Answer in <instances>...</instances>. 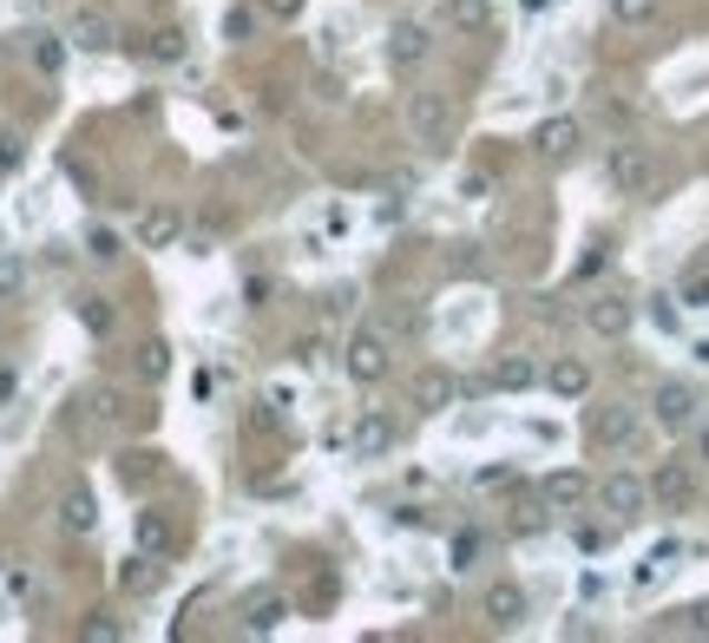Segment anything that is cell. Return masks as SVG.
Masks as SVG:
<instances>
[{"instance_id":"obj_30","label":"cell","mask_w":709,"mask_h":643,"mask_svg":"<svg viewBox=\"0 0 709 643\" xmlns=\"http://www.w3.org/2000/svg\"><path fill=\"white\" fill-rule=\"evenodd\" d=\"M611 20L618 27H650L657 20V0H611Z\"/></svg>"},{"instance_id":"obj_2","label":"cell","mask_w":709,"mask_h":643,"mask_svg":"<svg viewBox=\"0 0 709 643\" xmlns=\"http://www.w3.org/2000/svg\"><path fill=\"white\" fill-rule=\"evenodd\" d=\"M605 178H611V191H618V198H643V191L657 184V158H650L643 144H611Z\"/></svg>"},{"instance_id":"obj_40","label":"cell","mask_w":709,"mask_h":643,"mask_svg":"<svg viewBox=\"0 0 709 643\" xmlns=\"http://www.w3.org/2000/svg\"><path fill=\"white\" fill-rule=\"evenodd\" d=\"M546 7H552V0H526V13H546Z\"/></svg>"},{"instance_id":"obj_17","label":"cell","mask_w":709,"mask_h":643,"mask_svg":"<svg viewBox=\"0 0 709 643\" xmlns=\"http://www.w3.org/2000/svg\"><path fill=\"white\" fill-rule=\"evenodd\" d=\"M539 493H546V505H552V512H571V505H585L591 480H585L578 466H559V473H546V486H539Z\"/></svg>"},{"instance_id":"obj_31","label":"cell","mask_w":709,"mask_h":643,"mask_svg":"<svg viewBox=\"0 0 709 643\" xmlns=\"http://www.w3.org/2000/svg\"><path fill=\"white\" fill-rule=\"evenodd\" d=\"M677 302H683V309H709V270H690V277L677 283Z\"/></svg>"},{"instance_id":"obj_5","label":"cell","mask_w":709,"mask_h":643,"mask_svg":"<svg viewBox=\"0 0 709 643\" xmlns=\"http://www.w3.org/2000/svg\"><path fill=\"white\" fill-rule=\"evenodd\" d=\"M395 440H401V428H395V414H381V408L354 414V428H349V453H354V460H381V453H388Z\"/></svg>"},{"instance_id":"obj_9","label":"cell","mask_w":709,"mask_h":643,"mask_svg":"<svg viewBox=\"0 0 709 643\" xmlns=\"http://www.w3.org/2000/svg\"><path fill=\"white\" fill-rule=\"evenodd\" d=\"M480 617H487L493 631H519V624H526V591H519L512 577L487 584V597H480Z\"/></svg>"},{"instance_id":"obj_12","label":"cell","mask_w":709,"mask_h":643,"mask_svg":"<svg viewBox=\"0 0 709 643\" xmlns=\"http://www.w3.org/2000/svg\"><path fill=\"white\" fill-rule=\"evenodd\" d=\"M60 525H67L72 539H92V532H99V500H92V486H67V493H60Z\"/></svg>"},{"instance_id":"obj_20","label":"cell","mask_w":709,"mask_h":643,"mask_svg":"<svg viewBox=\"0 0 709 643\" xmlns=\"http://www.w3.org/2000/svg\"><path fill=\"white\" fill-rule=\"evenodd\" d=\"M487 381H493L499 394H526V388L539 381V368H532L526 355H506V361H493V374H487Z\"/></svg>"},{"instance_id":"obj_10","label":"cell","mask_w":709,"mask_h":643,"mask_svg":"<svg viewBox=\"0 0 709 643\" xmlns=\"http://www.w3.org/2000/svg\"><path fill=\"white\" fill-rule=\"evenodd\" d=\"M650 500L670 505V512H683V505L697 500V473H690L683 460H663V466L650 473Z\"/></svg>"},{"instance_id":"obj_25","label":"cell","mask_w":709,"mask_h":643,"mask_svg":"<svg viewBox=\"0 0 709 643\" xmlns=\"http://www.w3.org/2000/svg\"><path fill=\"white\" fill-rule=\"evenodd\" d=\"M289 617V597H277V591H257V604H250V631H277Z\"/></svg>"},{"instance_id":"obj_22","label":"cell","mask_w":709,"mask_h":643,"mask_svg":"<svg viewBox=\"0 0 709 643\" xmlns=\"http://www.w3.org/2000/svg\"><path fill=\"white\" fill-rule=\"evenodd\" d=\"M72 315H79V329H86V335H112V302H106V295H79V302H72Z\"/></svg>"},{"instance_id":"obj_15","label":"cell","mask_w":709,"mask_h":643,"mask_svg":"<svg viewBox=\"0 0 709 643\" xmlns=\"http://www.w3.org/2000/svg\"><path fill=\"white\" fill-rule=\"evenodd\" d=\"M546 388H552L559 401H585V394H591V368H585L578 355H559L552 368H546Z\"/></svg>"},{"instance_id":"obj_35","label":"cell","mask_w":709,"mask_h":643,"mask_svg":"<svg viewBox=\"0 0 709 643\" xmlns=\"http://www.w3.org/2000/svg\"><path fill=\"white\" fill-rule=\"evenodd\" d=\"M677 624H683L690 637H709V597H697V604H683V611H677Z\"/></svg>"},{"instance_id":"obj_19","label":"cell","mask_w":709,"mask_h":643,"mask_svg":"<svg viewBox=\"0 0 709 643\" xmlns=\"http://www.w3.org/2000/svg\"><path fill=\"white\" fill-rule=\"evenodd\" d=\"M67 40L79 47V53H112V47H119V33H112V20H106V13H79Z\"/></svg>"},{"instance_id":"obj_14","label":"cell","mask_w":709,"mask_h":643,"mask_svg":"<svg viewBox=\"0 0 709 643\" xmlns=\"http://www.w3.org/2000/svg\"><path fill=\"white\" fill-rule=\"evenodd\" d=\"M178 237H184V217L171 211V204H151V211L139 217V243L144 250H171Z\"/></svg>"},{"instance_id":"obj_38","label":"cell","mask_w":709,"mask_h":643,"mask_svg":"<svg viewBox=\"0 0 709 643\" xmlns=\"http://www.w3.org/2000/svg\"><path fill=\"white\" fill-rule=\"evenodd\" d=\"M296 361H302V368H316V361H322V335H309V342H296Z\"/></svg>"},{"instance_id":"obj_41","label":"cell","mask_w":709,"mask_h":643,"mask_svg":"<svg viewBox=\"0 0 709 643\" xmlns=\"http://www.w3.org/2000/svg\"><path fill=\"white\" fill-rule=\"evenodd\" d=\"M703 460H709V428H703Z\"/></svg>"},{"instance_id":"obj_13","label":"cell","mask_w":709,"mask_h":643,"mask_svg":"<svg viewBox=\"0 0 709 643\" xmlns=\"http://www.w3.org/2000/svg\"><path fill=\"white\" fill-rule=\"evenodd\" d=\"M591 440L598 446H631L638 440V408H598L591 414Z\"/></svg>"},{"instance_id":"obj_6","label":"cell","mask_w":709,"mask_h":643,"mask_svg":"<svg viewBox=\"0 0 709 643\" xmlns=\"http://www.w3.org/2000/svg\"><path fill=\"white\" fill-rule=\"evenodd\" d=\"M598 505H605L611 519H638L643 505H650V480H638V473H611V480H598Z\"/></svg>"},{"instance_id":"obj_18","label":"cell","mask_w":709,"mask_h":643,"mask_svg":"<svg viewBox=\"0 0 709 643\" xmlns=\"http://www.w3.org/2000/svg\"><path fill=\"white\" fill-rule=\"evenodd\" d=\"M427 47H433V40H427V27H421V20H401V27L388 33V60H395V67H421V60H427Z\"/></svg>"},{"instance_id":"obj_37","label":"cell","mask_w":709,"mask_h":643,"mask_svg":"<svg viewBox=\"0 0 709 643\" xmlns=\"http://www.w3.org/2000/svg\"><path fill=\"white\" fill-rule=\"evenodd\" d=\"M302 7L309 0H263V13H277V20H302Z\"/></svg>"},{"instance_id":"obj_33","label":"cell","mask_w":709,"mask_h":643,"mask_svg":"<svg viewBox=\"0 0 709 643\" xmlns=\"http://www.w3.org/2000/svg\"><path fill=\"white\" fill-rule=\"evenodd\" d=\"M79 637H86V643H119L126 631H119V617H86V624H79Z\"/></svg>"},{"instance_id":"obj_8","label":"cell","mask_w":709,"mask_h":643,"mask_svg":"<svg viewBox=\"0 0 709 643\" xmlns=\"http://www.w3.org/2000/svg\"><path fill=\"white\" fill-rule=\"evenodd\" d=\"M578 144H585V125H578V119H566V112H559V119H539V125H532V151H539L546 164H566Z\"/></svg>"},{"instance_id":"obj_21","label":"cell","mask_w":709,"mask_h":643,"mask_svg":"<svg viewBox=\"0 0 709 643\" xmlns=\"http://www.w3.org/2000/svg\"><path fill=\"white\" fill-rule=\"evenodd\" d=\"M119 584H126V591H132V597H151V591H158V584H164V565H158V559H151V552H144V559H132V565H126V572H119Z\"/></svg>"},{"instance_id":"obj_36","label":"cell","mask_w":709,"mask_h":643,"mask_svg":"<svg viewBox=\"0 0 709 643\" xmlns=\"http://www.w3.org/2000/svg\"><path fill=\"white\" fill-rule=\"evenodd\" d=\"M20 158H27L20 132H0V171H20Z\"/></svg>"},{"instance_id":"obj_24","label":"cell","mask_w":709,"mask_h":643,"mask_svg":"<svg viewBox=\"0 0 709 643\" xmlns=\"http://www.w3.org/2000/svg\"><path fill=\"white\" fill-rule=\"evenodd\" d=\"M132 532H139V552H151V559H164V552H171V525H164L158 512H139V525H132Z\"/></svg>"},{"instance_id":"obj_34","label":"cell","mask_w":709,"mask_h":643,"mask_svg":"<svg viewBox=\"0 0 709 643\" xmlns=\"http://www.w3.org/2000/svg\"><path fill=\"white\" fill-rule=\"evenodd\" d=\"M447 270H453V277H480V270H487V257H480L473 243H460V250L447 257Z\"/></svg>"},{"instance_id":"obj_32","label":"cell","mask_w":709,"mask_h":643,"mask_svg":"<svg viewBox=\"0 0 709 643\" xmlns=\"http://www.w3.org/2000/svg\"><path fill=\"white\" fill-rule=\"evenodd\" d=\"M86 257H92V263H119L126 250H119V237H112V230H86Z\"/></svg>"},{"instance_id":"obj_3","label":"cell","mask_w":709,"mask_h":643,"mask_svg":"<svg viewBox=\"0 0 709 643\" xmlns=\"http://www.w3.org/2000/svg\"><path fill=\"white\" fill-rule=\"evenodd\" d=\"M585 329H591L598 342H625V335L638 329V302L618 295V289H611V295H591V302H585Z\"/></svg>"},{"instance_id":"obj_23","label":"cell","mask_w":709,"mask_h":643,"mask_svg":"<svg viewBox=\"0 0 709 643\" xmlns=\"http://www.w3.org/2000/svg\"><path fill=\"white\" fill-rule=\"evenodd\" d=\"M27 60H33V67L47 72V79H53V72L67 67V40H60V33H33V47H27Z\"/></svg>"},{"instance_id":"obj_27","label":"cell","mask_w":709,"mask_h":643,"mask_svg":"<svg viewBox=\"0 0 709 643\" xmlns=\"http://www.w3.org/2000/svg\"><path fill=\"white\" fill-rule=\"evenodd\" d=\"M139 374L144 381H164V374H171V342H164V335H151L139 349Z\"/></svg>"},{"instance_id":"obj_11","label":"cell","mask_w":709,"mask_h":643,"mask_svg":"<svg viewBox=\"0 0 709 643\" xmlns=\"http://www.w3.org/2000/svg\"><path fill=\"white\" fill-rule=\"evenodd\" d=\"M650 414H657V428H663V433H683L690 421H697V394H690L683 381H663V388H657V401H650Z\"/></svg>"},{"instance_id":"obj_1","label":"cell","mask_w":709,"mask_h":643,"mask_svg":"<svg viewBox=\"0 0 709 643\" xmlns=\"http://www.w3.org/2000/svg\"><path fill=\"white\" fill-rule=\"evenodd\" d=\"M453 99L447 92H408V132L427 144V151H447L453 144Z\"/></svg>"},{"instance_id":"obj_26","label":"cell","mask_w":709,"mask_h":643,"mask_svg":"<svg viewBox=\"0 0 709 643\" xmlns=\"http://www.w3.org/2000/svg\"><path fill=\"white\" fill-rule=\"evenodd\" d=\"M480 552H487V532H480V525L453 532V572H473V565H480Z\"/></svg>"},{"instance_id":"obj_28","label":"cell","mask_w":709,"mask_h":643,"mask_svg":"<svg viewBox=\"0 0 709 643\" xmlns=\"http://www.w3.org/2000/svg\"><path fill=\"white\" fill-rule=\"evenodd\" d=\"M144 53H151L158 67H178V60H184V33H178V27H164V33H151V47H144Z\"/></svg>"},{"instance_id":"obj_39","label":"cell","mask_w":709,"mask_h":643,"mask_svg":"<svg viewBox=\"0 0 709 643\" xmlns=\"http://www.w3.org/2000/svg\"><path fill=\"white\" fill-rule=\"evenodd\" d=\"M650 315H657V329H677V322H683V315H677V302H670V295H663V302H657V309H650Z\"/></svg>"},{"instance_id":"obj_16","label":"cell","mask_w":709,"mask_h":643,"mask_svg":"<svg viewBox=\"0 0 709 643\" xmlns=\"http://www.w3.org/2000/svg\"><path fill=\"white\" fill-rule=\"evenodd\" d=\"M440 13H447V27L453 33H493V0H440Z\"/></svg>"},{"instance_id":"obj_4","label":"cell","mask_w":709,"mask_h":643,"mask_svg":"<svg viewBox=\"0 0 709 643\" xmlns=\"http://www.w3.org/2000/svg\"><path fill=\"white\" fill-rule=\"evenodd\" d=\"M342 368H349L354 388H375V381H388L395 355H388V342H381V335H354L349 349H342Z\"/></svg>"},{"instance_id":"obj_7","label":"cell","mask_w":709,"mask_h":643,"mask_svg":"<svg viewBox=\"0 0 709 643\" xmlns=\"http://www.w3.org/2000/svg\"><path fill=\"white\" fill-rule=\"evenodd\" d=\"M408 401H415V414H447V408L460 401V381H453L447 368H421V374L408 381Z\"/></svg>"},{"instance_id":"obj_29","label":"cell","mask_w":709,"mask_h":643,"mask_svg":"<svg viewBox=\"0 0 709 643\" xmlns=\"http://www.w3.org/2000/svg\"><path fill=\"white\" fill-rule=\"evenodd\" d=\"M20 289H27V263H20L13 250H0V302H13Z\"/></svg>"}]
</instances>
